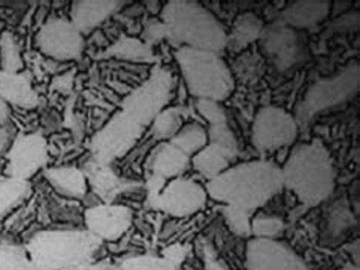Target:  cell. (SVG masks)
Instances as JSON below:
<instances>
[{"mask_svg":"<svg viewBox=\"0 0 360 270\" xmlns=\"http://www.w3.org/2000/svg\"><path fill=\"white\" fill-rule=\"evenodd\" d=\"M85 229L101 241H116L132 225V211L125 205L101 203L89 208L84 214Z\"/></svg>","mask_w":360,"mask_h":270,"instance_id":"obj_15","label":"cell"},{"mask_svg":"<svg viewBox=\"0 0 360 270\" xmlns=\"http://www.w3.org/2000/svg\"><path fill=\"white\" fill-rule=\"evenodd\" d=\"M163 255H136L123 259L119 270H176Z\"/></svg>","mask_w":360,"mask_h":270,"instance_id":"obj_30","label":"cell"},{"mask_svg":"<svg viewBox=\"0 0 360 270\" xmlns=\"http://www.w3.org/2000/svg\"><path fill=\"white\" fill-rule=\"evenodd\" d=\"M0 70L9 73H20L23 69V58L18 40L13 32L4 31L0 35Z\"/></svg>","mask_w":360,"mask_h":270,"instance_id":"obj_29","label":"cell"},{"mask_svg":"<svg viewBox=\"0 0 360 270\" xmlns=\"http://www.w3.org/2000/svg\"><path fill=\"white\" fill-rule=\"evenodd\" d=\"M87 270H119V267L108 263H98V264H91Z\"/></svg>","mask_w":360,"mask_h":270,"instance_id":"obj_41","label":"cell"},{"mask_svg":"<svg viewBox=\"0 0 360 270\" xmlns=\"http://www.w3.org/2000/svg\"><path fill=\"white\" fill-rule=\"evenodd\" d=\"M298 123L295 117L278 107H263L252 122L251 140L260 152H271L295 142Z\"/></svg>","mask_w":360,"mask_h":270,"instance_id":"obj_9","label":"cell"},{"mask_svg":"<svg viewBox=\"0 0 360 270\" xmlns=\"http://www.w3.org/2000/svg\"><path fill=\"white\" fill-rule=\"evenodd\" d=\"M145 128L134 122L123 111H117L99 131L91 137V160L101 164H111L125 156L143 135Z\"/></svg>","mask_w":360,"mask_h":270,"instance_id":"obj_8","label":"cell"},{"mask_svg":"<svg viewBox=\"0 0 360 270\" xmlns=\"http://www.w3.org/2000/svg\"><path fill=\"white\" fill-rule=\"evenodd\" d=\"M191 164V156L179 151L170 142H161L149 156L148 169L150 175L170 181L179 178Z\"/></svg>","mask_w":360,"mask_h":270,"instance_id":"obj_18","label":"cell"},{"mask_svg":"<svg viewBox=\"0 0 360 270\" xmlns=\"http://www.w3.org/2000/svg\"><path fill=\"white\" fill-rule=\"evenodd\" d=\"M339 270H359V267H357V264H347V266H344L342 269H339Z\"/></svg>","mask_w":360,"mask_h":270,"instance_id":"obj_42","label":"cell"},{"mask_svg":"<svg viewBox=\"0 0 360 270\" xmlns=\"http://www.w3.org/2000/svg\"><path fill=\"white\" fill-rule=\"evenodd\" d=\"M9 113H11V109H9V105L6 102L0 97V119L2 120H9Z\"/></svg>","mask_w":360,"mask_h":270,"instance_id":"obj_40","label":"cell"},{"mask_svg":"<svg viewBox=\"0 0 360 270\" xmlns=\"http://www.w3.org/2000/svg\"><path fill=\"white\" fill-rule=\"evenodd\" d=\"M175 60L187 90L196 99L222 102L233 93L231 72L217 52L179 48L175 52Z\"/></svg>","mask_w":360,"mask_h":270,"instance_id":"obj_5","label":"cell"},{"mask_svg":"<svg viewBox=\"0 0 360 270\" xmlns=\"http://www.w3.org/2000/svg\"><path fill=\"white\" fill-rule=\"evenodd\" d=\"M174 91V76L166 67L154 66L145 82L122 102V111L140 126H149L166 109Z\"/></svg>","mask_w":360,"mask_h":270,"instance_id":"obj_7","label":"cell"},{"mask_svg":"<svg viewBox=\"0 0 360 270\" xmlns=\"http://www.w3.org/2000/svg\"><path fill=\"white\" fill-rule=\"evenodd\" d=\"M0 97L8 105L34 109L40 104V97L32 87L30 74L26 73H9L0 70Z\"/></svg>","mask_w":360,"mask_h":270,"instance_id":"obj_19","label":"cell"},{"mask_svg":"<svg viewBox=\"0 0 360 270\" xmlns=\"http://www.w3.org/2000/svg\"><path fill=\"white\" fill-rule=\"evenodd\" d=\"M284 231V222L276 216H255L251 219L254 238H277Z\"/></svg>","mask_w":360,"mask_h":270,"instance_id":"obj_31","label":"cell"},{"mask_svg":"<svg viewBox=\"0 0 360 270\" xmlns=\"http://www.w3.org/2000/svg\"><path fill=\"white\" fill-rule=\"evenodd\" d=\"M327 223H328L330 236L338 237V236H342L349 227H353L354 217L345 203L338 202L331 207Z\"/></svg>","mask_w":360,"mask_h":270,"instance_id":"obj_33","label":"cell"},{"mask_svg":"<svg viewBox=\"0 0 360 270\" xmlns=\"http://www.w3.org/2000/svg\"><path fill=\"white\" fill-rule=\"evenodd\" d=\"M127 2L116 0H77L70 6V22L82 34L87 35L96 29L111 15L120 11Z\"/></svg>","mask_w":360,"mask_h":270,"instance_id":"obj_16","label":"cell"},{"mask_svg":"<svg viewBox=\"0 0 360 270\" xmlns=\"http://www.w3.org/2000/svg\"><path fill=\"white\" fill-rule=\"evenodd\" d=\"M259 40L262 50L280 72L297 67L306 58V46L300 32L280 20L264 26Z\"/></svg>","mask_w":360,"mask_h":270,"instance_id":"obj_11","label":"cell"},{"mask_svg":"<svg viewBox=\"0 0 360 270\" xmlns=\"http://www.w3.org/2000/svg\"><path fill=\"white\" fill-rule=\"evenodd\" d=\"M170 143L176 146L179 151L184 152L187 156H193L201 151L202 147L207 146L208 143V135L204 126L198 125V123H188L184 125L176 135L170 140Z\"/></svg>","mask_w":360,"mask_h":270,"instance_id":"obj_27","label":"cell"},{"mask_svg":"<svg viewBox=\"0 0 360 270\" xmlns=\"http://www.w3.org/2000/svg\"><path fill=\"white\" fill-rule=\"evenodd\" d=\"M196 109L210 126L226 123V113L221 102L212 99H198Z\"/></svg>","mask_w":360,"mask_h":270,"instance_id":"obj_35","label":"cell"},{"mask_svg":"<svg viewBox=\"0 0 360 270\" xmlns=\"http://www.w3.org/2000/svg\"><path fill=\"white\" fill-rule=\"evenodd\" d=\"M46 178L55 191L65 198L82 199L89 191V182L84 170L72 166L52 167L46 170Z\"/></svg>","mask_w":360,"mask_h":270,"instance_id":"obj_21","label":"cell"},{"mask_svg":"<svg viewBox=\"0 0 360 270\" xmlns=\"http://www.w3.org/2000/svg\"><path fill=\"white\" fill-rule=\"evenodd\" d=\"M150 126V133L161 142H170L179 129L183 128V109L175 107H167L166 109L153 120Z\"/></svg>","mask_w":360,"mask_h":270,"instance_id":"obj_28","label":"cell"},{"mask_svg":"<svg viewBox=\"0 0 360 270\" xmlns=\"http://www.w3.org/2000/svg\"><path fill=\"white\" fill-rule=\"evenodd\" d=\"M224 219L226 225L239 237H248L251 236V216L250 211H245L238 207H229L224 205Z\"/></svg>","mask_w":360,"mask_h":270,"instance_id":"obj_32","label":"cell"},{"mask_svg":"<svg viewBox=\"0 0 360 270\" xmlns=\"http://www.w3.org/2000/svg\"><path fill=\"white\" fill-rule=\"evenodd\" d=\"M205 270H229V269H226L213 254H210V250H208V252L205 250Z\"/></svg>","mask_w":360,"mask_h":270,"instance_id":"obj_39","label":"cell"},{"mask_svg":"<svg viewBox=\"0 0 360 270\" xmlns=\"http://www.w3.org/2000/svg\"><path fill=\"white\" fill-rule=\"evenodd\" d=\"M14 128L11 120H2L0 119V155L6 154L8 149L11 147L14 142Z\"/></svg>","mask_w":360,"mask_h":270,"instance_id":"obj_37","label":"cell"},{"mask_svg":"<svg viewBox=\"0 0 360 270\" xmlns=\"http://www.w3.org/2000/svg\"><path fill=\"white\" fill-rule=\"evenodd\" d=\"M101 243L87 229H46L37 232L26 249L40 270H87Z\"/></svg>","mask_w":360,"mask_h":270,"instance_id":"obj_4","label":"cell"},{"mask_svg":"<svg viewBox=\"0 0 360 270\" xmlns=\"http://www.w3.org/2000/svg\"><path fill=\"white\" fill-rule=\"evenodd\" d=\"M187 255V249L184 246H179V245H175V246H169L163 250V257L167 258L170 263H172L174 266H179L183 262L184 258Z\"/></svg>","mask_w":360,"mask_h":270,"instance_id":"obj_38","label":"cell"},{"mask_svg":"<svg viewBox=\"0 0 360 270\" xmlns=\"http://www.w3.org/2000/svg\"><path fill=\"white\" fill-rule=\"evenodd\" d=\"M263 22L252 13L240 14L231 27V32L226 34V48L239 52L260 39L263 32Z\"/></svg>","mask_w":360,"mask_h":270,"instance_id":"obj_23","label":"cell"},{"mask_svg":"<svg viewBox=\"0 0 360 270\" xmlns=\"http://www.w3.org/2000/svg\"><path fill=\"white\" fill-rule=\"evenodd\" d=\"M153 208L170 214L174 217H187L204 208L207 191L198 182L187 178L166 181L155 196L148 198Z\"/></svg>","mask_w":360,"mask_h":270,"instance_id":"obj_12","label":"cell"},{"mask_svg":"<svg viewBox=\"0 0 360 270\" xmlns=\"http://www.w3.org/2000/svg\"><path fill=\"white\" fill-rule=\"evenodd\" d=\"M166 40V27L160 18H149L145 23L143 32H141V41L153 48L154 44Z\"/></svg>","mask_w":360,"mask_h":270,"instance_id":"obj_36","label":"cell"},{"mask_svg":"<svg viewBox=\"0 0 360 270\" xmlns=\"http://www.w3.org/2000/svg\"><path fill=\"white\" fill-rule=\"evenodd\" d=\"M207 135H208V143L219 146L225 149V151L231 152L233 155H238V151H239L238 138H236V135L229 128V123L208 126Z\"/></svg>","mask_w":360,"mask_h":270,"instance_id":"obj_34","label":"cell"},{"mask_svg":"<svg viewBox=\"0 0 360 270\" xmlns=\"http://www.w3.org/2000/svg\"><path fill=\"white\" fill-rule=\"evenodd\" d=\"M103 58H116L132 62L149 64L157 61L153 48H149L148 44H145L139 39H132V36H120L115 44H111L105 50Z\"/></svg>","mask_w":360,"mask_h":270,"instance_id":"obj_24","label":"cell"},{"mask_svg":"<svg viewBox=\"0 0 360 270\" xmlns=\"http://www.w3.org/2000/svg\"><path fill=\"white\" fill-rule=\"evenodd\" d=\"M85 178H87L89 187H91L96 194L110 203V201L116 199L120 193H125L136 187L134 182L122 180L111 169L110 164H101L94 160H90L84 169Z\"/></svg>","mask_w":360,"mask_h":270,"instance_id":"obj_17","label":"cell"},{"mask_svg":"<svg viewBox=\"0 0 360 270\" xmlns=\"http://www.w3.org/2000/svg\"><path fill=\"white\" fill-rule=\"evenodd\" d=\"M280 169L284 187L307 207H316L335 190L333 160L321 142L297 144Z\"/></svg>","mask_w":360,"mask_h":270,"instance_id":"obj_2","label":"cell"},{"mask_svg":"<svg viewBox=\"0 0 360 270\" xmlns=\"http://www.w3.org/2000/svg\"><path fill=\"white\" fill-rule=\"evenodd\" d=\"M47 142L40 133L20 134L8 149L5 172L9 178L30 181L32 175L47 164Z\"/></svg>","mask_w":360,"mask_h":270,"instance_id":"obj_13","label":"cell"},{"mask_svg":"<svg viewBox=\"0 0 360 270\" xmlns=\"http://www.w3.org/2000/svg\"><path fill=\"white\" fill-rule=\"evenodd\" d=\"M39 50L56 61H77L84 52V35L73 26L70 18L51 17L35 36Z\"/></svg>","mask_w":360,"mask_h":270,"instance_id":"obj_10","label":"cell"},{"mask_svg":"<svg viewBox=\"0 0 360 270\" xmlns=\"http://www.w3.org/2000/svg\"><path fill=\"white\" fill-rule=\"evenodd\" d=\"M281 169L266 160L231 166L207 184V196L245 211L262 208L283 190Z\"/></svg>","mask_w":360,"mask_h":270,"instance_id":"obj_1","label":"cell"},{"mask_svg":"<svg viewBox=\"0 0 360 270\" xmlns=\"http://www.w3.org/2000/svg\"><path fill=\"white\" fill-rule=\"evenodd\" d=\"M166 27V40L174 48H191L219 53L226 48L224 25L204 8L191 0H172L160 13Z\"/></svg>","mask_w":360,"mask_h":270,"instance_id":"obj_3","label":"cell"},{"mask_svg":"<svg viewBox=\"0 0 360 270\" xmlns=\"http://www.w3.org/2000/svg\"><path fill=\"white\" fill-rule=\"evenodd\" d=\"M0 270H40L34 264L26 246L11 240L0 241Z\"/></svg>","mask_w":360,"mask_h":270,"instance_id":"obj_26","label":"cell"},{"mask_svg":"<svg viewBox=\"0 0 360 270\" xmlns=\"http://www.w3.org/2000/svg\"><path fill=\"white\" fill-rule=\"evenodd\" d=\"M330 13V4L324 0H298L281 13L280 22L292 29H310L324 22Z\"/></svg>","mask_w":360,"mask_h":270,"instance_id":"obj_20","label":"cell"},{"mask_svg":"<svg viewBox=\"0 0 360 270\" xmlns=\"http://www.w3.org/2000/svg\"><path fill=\"white\" fill-rule=\"evenodd\" d=\"M2 32H4V25L0 22V35H2Z\"/></svg>","mask_w":360,"mask_h":270,"instance_id":"obj_43","label":"cell"},{"mask_svg":"<svg viewBox=\"0 0 360 270\" xmlns=\"http://www.w3.org/2000/svg\"><path fill=\"white\" fill-rule=\"evenodd\" d=\"M234 158L236 155L225 151V149L207 143L205 147L192 156V164L198 173L202 175L208 181H212L231 167Z\"/></svg>","mask_w":360,"mask_h":270,"instance_id":"obj_22","label":"cell"},{"mask_svg":"<svg viewBox=\"0 0 360 270\" xmlns=\"http://www.w3.org/2000/svg\"><path fill=\"white\" fill-rule=\"evenodd\" d=\"M359 83L360 67L357 62L348 64L335 76L316 81L297 108V123L309 122L315 114L349 100L359 91Z\"/></svg>","mask_w":360,"mask_h":270,"instance_id":"obj_6","label":"cell"},{"mask_svg":"<svg viewBox=\"0 0 360 270\" xmlns=\"http://www.w3.org/2000/svg\"><path fill=\"white\" fill-rule=\"evenodd\" d=\"M246 270H309L301 257L277 238H252L246 245Z\"/></svg>","mask_w":360,"mask_h":270,"instance_id":"obj_14","label":"cell"},{"mask_svg":"<svg viewBox=\"0 0 360 270\" xmlns=\"http://www.w3.org/2000/svg\"><path fill=\"white\" fill-rule=\"evenodd\" d=\"M31 184L30 181L17 178H0V219L8 216L9 212L30 198Z\"/></svg>","mask_w":360,"mask_h":270,"instance_id":"obj_25","label":"cell"}]
</instances>
